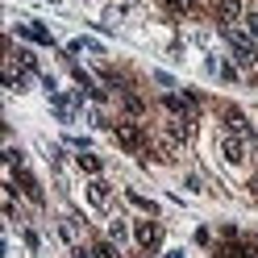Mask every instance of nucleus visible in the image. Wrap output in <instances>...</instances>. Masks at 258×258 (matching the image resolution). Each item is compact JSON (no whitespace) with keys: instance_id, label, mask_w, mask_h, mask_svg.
Returning <instances> with one entry per match:
<instances>
[{"instance_id":"nucleus-1","label":"nucleus","mask_w":258,"mask_h":258,"mask_svg":"<svg viewBox=\"0 0 258 258\" xmlns=\"http://www.w3.org/2000/svg\"><path fill=\"white\" fill-rule=\"evenodd\" d=\"M225 42H229L233 58H237L246 71H250V67H258V54H254V38H250V34H241V29H233V25H229V29H225Z\"/></svg>"},{"instance_id":"nucleus-2","label":"nucleus","mask_w":258,"mask_h":258,"mask_svg":"<svg viewBox=\"0 0 258 258\" xmlns=\"http://www.w3.org/2000/svg\"><path fill=\"white\" fill-rule=\"evenodd\" d=\"M163 104H167V112H175V117H196V108H200V100L191 92H171V96H163Z\"/></svg>"},{"instance_id":"nucleus-3","label":"nucleus","mask_w":258,"mask_h":258,"mask_svg":"<svg viewBox=\"0 0 258 258\" xmlns=\"http://www.w3.org/2000/svg\"><path fill=\"white\" fill-rule=\"evenodd\" d=\"M134 241H138L142 250H158V246H163V225H158V221L134 225Z\"/></svg>"},{"instance_id":"nucleus-4","label":"nucleus","mask_w":258,"mask_h":258,"mask_svg":"<svg viewBox=\"0 0 258 258\" xmlns=\"http://www.w3.org/2000/svg\"><path fill=\"white\" fill-rule=\"evenodd\" d=\"M213 17H217L225 29H229V25L241 17V0H213Z\"/></svg>"},{"instance_id":"nucleus-5","label":"nucleus","mask_w":258,"mask_h":258,"mask_svg":"<svg viewBox=\"0 0 258 258\" xmlns=\"http://www.w3.org/2000/svg\"><path fill=\"white\" fill-rule=\"evenodd\" d=\"M17 34L29 38V42H38V46H54V34H50L42 21H25V25H17Z\"/></svg>"},{"instance_id":"nucleus-6","label":"nucleus","mask_w":258,"mask_h":258,"mask_svg":"<svg viewBox=\"0 0 258 258\" xmlns=\"http://www.w3.org/2000/svg\"><path fill=\"white\" fill-rule=\"evenodd\" d=\"M221 154H225V163H229V167H241V163H246V146H241L237 134L221 142Z\"/></svg>"},{"instance_id":"nucleus-7","label":"nucleus","mask_w":258,"mask_h":258,"mask_svg":"<svg viewBox=\"0 0 258 258\" xmlns=\"http://www.w3.org/2000/svg\"><path fill=\"white\" fill-rule=\"evenodd\" d=\"M117 138H121V146H125V150H142V146H146L142 129H138V125H129V121H125V125H117Z\"/></svg>"},{"instance_id":"nucleus-8","label":"nucleus","mask_w":258,"mask_h":258,"mask_svg":"<svg viewBox=\"0 0 258 258\" xmlns=\"http://www.w3.org/2000/svg\"><path fill=\"white\" fill-rule=\"evenodd\" d=\"M108 196H112V191H108L104 179H92V183H88V204H92V208H100V213H104V208H108Z\"/></svg>"},{"instance_id":"nucleus-9","label":"nucleus","mask_w":258,"mask_h":258,"mask_svg":"<svg viewBox=\"0 0 258 258\" xmlns=\"http://www.w3.org/2000/svg\"><path fill=\"white\" fill-rule=\"evenodd\" d=\"M167 134H171L175 142H191V134H196V125H191L187 117H175V121L167 125Z\"/></svg>"},{"instance_id":"nucleus-10","label":"nucleus","mask_w":258,"mask_h":258,"mask_svg":"<svg viewBox=\"0 0 258 258\" xmlns=\"http://www.w3.org/2000/svg\"><path fill=\"white\" fill-rule=\"evenodd\" d=\"M13 171H17V183L29 191V200H34V204H42V187H38V179H34V175H29L25 167H13Z\"/></svg>"},{"instance_id":"nucleus-11","label":"nucleus","mask_w":258,"mask_h":258,"mask_svg":"<svg viewBox=\"0 0 258 258\" xmlns=\"http://www.w3.org/2000/svg\"><path fill=\"white\" fill-rule=\"evenodd\" d=\"M67 50H88V54H104V46H100V42H92V38H75V42L67 46Z\"/></svg>"},{"instance_id":"nucleus-12","label":"nucleus","mask_w":258,"mask_h":258,"mask_svg":"<svg viewBox=\"0 0 258 258\" xmlns=\"http://www.w3.org/2000/svg\"><path fill=\"white\" fill-rule=\"evenodd\" d=\"M225 121H229V129H233V134H246V129H250V125H246V117H241L237 108H229V112H225Z\"/></svg>"},{"instance_id":"nucleus-13","label":"nucleus","mask_w":258,"mask_h":258,"mask_svg":"<svg viewBox=\"0 0 258 258\" xmlns=\"http://www.w3.org/2000/svg\"><path fill=\"white\" fill-rule=\"evenodd\" d=\"M129 204H134V208H142V213H150V217L158 213V204H154V200H146V196H138V191H129Z\"/></svg>"},{"instance_id":"nucleus-14","label":"nucleus","mask_w":258,"mask_h":258,"mask_svg":"<svg viewBox=\"0 0 258 258\" xmlns=\"http://www.w3.org/2000/svg\"><path fill=\"white\" fill-rule=\"evenodd\" d=\"M79 167H84L88 175H100V167H104V163H100L96 154H88V150H84V154H79Z\"/></svg>"},{"instance_id":"nucleus-15","label":"nucleus","mask_w":258,"mask_h":258,"mask_svg":"<svg viewBox=\"0 0 258 258\" xmlns=\"http://www.w3.org/2000/svg\"><path fill=\"white\" fill-rule=\"evenodd\" d=\"M217 258H250V250H246V246H221Z\"/></svg>"},{"instance_id":"nucleus-16","label":"nucleus","mask_w":258,"mask_h":258,"mask_svg":"<svg viewBox=\"0 0 258 258\" xmlns=\"http://www.w3.org/2000/svg\"><path fill=\"white\" fill-rule=\"evenodd\" d=\"M196 5H200V0H167V9H171V13H191Z\"/></svg>"},{"instance_id":"nucleus-17","label":"nucleus","mask_w":258,"mask_h":258,"mask_svg":"<svg viewBox=\"0 0 258 258\" xmlns=\"http://www.w3.org/2000/svg\"><path fill=\"white\" fill-rule=\"evenodd\" d=\"M108 237H112V241H125V237H129V229H125L121 221H112V225H108Z\"/></svg>"},{"instance_id":"nucleus-18","label":"nucleus","mask_w":258,"mask_h":258,"mask_svg":"<svg viewBox=\"0 0 258 258\" xmlns=\"http://www.w3.org/2000/svg\"><path fill=\"white\" fill-rule=\"evenodd\" d=\"M92 258H117V250H112V246H108V241H100V246H96V250H92Z\"/></svg>"},{"instance_id":"nucleus-19","label":"nucleus","mask_w":258,"mask_h":258,"mask_svg":"<svg viewBox=\"0 0 258 258\" xmlns=\"http://www.w3.org/2000/svg\"><path fill=\"white\" fill-rule=\"evenodd\" d=\"M246 29H250V38L258 42V13H250V17H246Z\"/></svg>"},{"instance_id":"nucleus-20","label":"nucleus","mask_w":258,"mask_h":258,"mask_svg":"<svg viewBox=\"0 0 258 258\" xmlns=\"http://www.w3.org/2000/svg\"><path fill=\"white\" fill-rule=\"evenodd\" d=\"M167 258H183V250H171V254H167Z\"/></svg>"},{"instance_id":"nucleus-21","label":"nucleus","mask_w":258,"mask_h":258,"mask_svg":"<svg viewBox=\"0 0 258 258\" xmlns=\"http://www.w3.org/2000/svg\"><path fill=\"white\" fill-rule=\"evenodd\" d=\"M50 5H62V0H50Z\"/></svg>"}]
</instances>
